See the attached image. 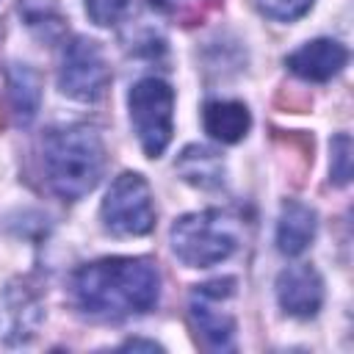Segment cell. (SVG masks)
<instances>
[{
  "label": "cell",
  "mask_w": 354,
  "mask_h": 354,
  "mask_svg": "<svg viewBox=\"0 0 354 354\" xmlns=\"http://www.w3.org/2000/svg\"><path fill=\"white\" fill-rule=\"evenodd\" d=\"M72 296L83 313L119 321L158 304L160 274L147 257H102L72 274Z\"/></svg>",
  "instance_id": "1"
},
{
  "label": "cell",
  "mask_w": 354,
  "mask_h": 354,
  "mask_svg": "<svg viewBox=\"0 0 354 354\" xmlns=\"http://www.w3.org/2000/svg\"><path fill=\"white\" fill-rule=\"evenodd\" d=\"M41 160L50 188L61 199H83L102 177L105 147L94 127H53L41 141Z\"/></svg>",
  "instance_id": "2"
},
{
  "label": "cell",
  "mask_w": 354,
  "mask_h": 354,
  "mask_svg": "<svg viewBox=\"0 0 354 354\" xmlns=\"http://www.w3.org/2000/svg\"><path fill=\"white\" fill-rule=\"evenodd\" d=\"M174 254L188 268H210L232 257L243 241V224L227 210L185 213L171 224L169 232Z\"/></svg>",
  "instance_id": "3"
},
{
  "label": "cell",
  "mask_w": 354,
  "mask_h": 354,
  "mask_svg": "<svg viewBox=\"0 0 354 354\" xmlns=\"http://www.w3.org/2000/svg\"><path fill=\"white\" fill-rule=\"evenodd\" d=\"M130 122L147 158H160L174 133V88L160 77H141L130 94Z\"/></svg>",
  "instance_id": "4"
},
{
  "label": "cell",
  "mask_w": 354,
  "mask_h": 354,
  "mask_svg": "<svg viewBox=\"0 0 354 354\" xmlns=\"http://www.w3.org/2000/svg\"><path fill=\"white\" fill-rule=\"evenodd\" d=\"M235 293H238V282L232 277L210 279L191 290L188 299L191 324L202 337L205 348L210 351L235 348V313H232Z\"/></svg>",
  "instance_id": "5"
},
{
  "label": "cell",
  "mask_w": 354,
  "mask_h": 354,
  "mask_svg": "<svg viewBox=\"0 0 354 354\" xmlns=\"http://www.w3.org/2000/svg\"><path fill=\"white\" fill-rule=\"evenodd\" d=\"M100 216L105 230L113 235L122 238L147 235L155 227V205H152L149 183L136 171L119 174L102 199Z\"/></svg>",
  "instance_id": "6"
},
{
  "label": "cell",
  "mask_w": 354,
  "mask_h": 354,
  "mask_svg": "<svg viewBox=\"0 0 354 354\" xmlns=\"http://www.w3.org/2000/svg\"><path fill=\"white\" fill-rule=\"evenodd\" d=\"M108 83H111V69L105 64L100 44L86 36H75L61 53V66H58L61 94L77 102H94L105 94Z\"/></svg>",
  "instance_id": "7"
},
{
  "label": "cell",
  "mask_w": 354,
  "mask_h": 354,
  "mask_svg": "<svg viewBox=\"0 0 354 354\" xmlns=\"http://www.w3.org/2000/svg\"><path fill=\"white\" fill-rule=\"evenodd\" d=\"M41 301L25 282H11L0 296V337L11 346L28 343L41 324Z\"/></svg>",
  "instance_id": "8"
},
{
  "label": "cell",
  "mask_w": 354,
  "mask_h": 354,
  "mask_svg": "<svg viewBox=\"0 0 354 354\" xmlns=\"http://www.w3.org/2000/svg\"><path fill=\"white\" fill-rule=\"evenodd\" d=\"M277 301L293 318H313L324 304V279L313 266H290L277 277Z\"/></svg>",
  "instance_id": "9"
},
{
  "label": "cell",
  "mask_w": 354,
  "mask_h": 354,
  "mask_svg": "<svg viewBox=\"0 0 354 354\" xmlns=\"http://www.w3.org/2000/svg\"><path fill=\"white\" fill-rule=\"evenodd\" d=\"M346 61H348V50L335 39H313L285 58L293 75L313 80V83L332 80L346 66Z\"/></svg>",
  "instance_id": "10"
},
{
  "label": "cell",
  "mask_w": 354,
  "mask_h": 354,
  "mask_svg": "<svg viewBox=\"0 0 354 354\" xmlns=\"http://www.w3.org/2000/svg\"><path fill=\"white\" fill-rule=\"evenodd\" d=\"M315 227H318V218H315L313 207H307L296 199L282 202L279 218H277V249L288 257L301 254L313 243Z\"/></svg>",
  "instance_id": "11"
},
{
  "label": "cell",
  "mask_w": 354,
  "mask_h": 354,
  "mask_svg": "<svg viewBox=\"0 0 354 354\" xmlns=\"http://www.w3.org/2000/svg\"><path fill=\"white\" fill-rule=\"evenodd\" d=\"M202 124H205V133L210 138H216L221 144H238L249 133L252 116H249V108L243 102L213 100L202 111Z\"/></svg>",
  "instance_id": "12"
},
{
  "label": "cell",
  "mask_w": 354,
  "mask_h": 354,
  "mask_svg": "<svg viewBox=\"0 0 354 354\" xmlns=\"http://www.w3.org/2000/svg\"><path fill=\"white\" fill-rule=\"evenodd\" d=\"M177 171L183 174L185 183L196 185V188H218L224 183V163L221 158L207 149V147H185L180 160H177Z\"/></svg>",
  "instance_id": "13"
},
{
  "label": "cell",
  "mask_w": 354,
  "mask_h": 354,
  "mask_svg": "<svg viewBox=\"0 0 354 354\" xmlns=\"http://www.w3.org/2000/svg\"><path fill=\"white\" fill-rule=\"evenodd\" d=\"M8 97H11V105H14V113L22 124L33 122L36 111H39V77L30 66H11L8 72Z\"/></svg>",
  "instance_id": "14"
},
{
  "label": "cell",
  "mask_w": 354,
  "mask_h": 354,
  "mask_svg": "<svg viewBox=\"0 0 354 354\" xmlns=\"http://www.w3.org/2000/svg\"><path fill=\"white\" fill-rule=\"evenodd\" d=\"M221 0H149V8H155L160 17L180 22V25H196L202 22Z\"/></svg>",
  "instance_id": "15"
},
{
  "label": "cell",
  "mask_w": 354,
  "mask_h": 354,
  "mask_svg": "<svg viewBox=\"0 0 354 354\" xmlns=\"http://www.w3.org/2000/svg\"><path fill=\"white\" fill-rule=\"evenodd\" d=\"M332 163H329V171H332V183L335 185H346L351 180V138L346 133L335 136L332 138Z\"/></svg>",
  "instance_id": "16"
},
{
  "label": "cell",
  "mask_w": 354,
  "mask_h": 354,
  "mask_svg": "<svg viewBox=\"0 0 354 354\" xmlns=\"http://www.w3.org/2000/svg\"><path fill=\"white\" fill-rule=\"evenodd\" d=\"M315 0H257V8L279 22H293L299 17H304L313 8Z\"/></svg>",
  "instance_id": "17"
},
{
  "label": "cell",
  "mask_w": 354,
  "mask_h": 354,
  "mask_svg": "<svg viewBox=\"0 0 354 354\" xmlns=\"http://www.w3.org/2000/svg\"><path fill=\"white\" fill-rule=\"evenodd\" d=\"M130 0H86V14L91 17L94 25L105 28L122 19V14L127 11Z\"/></svg>",
  "instance_id": "18"
},
{
  "label": "cell",
  "mask_w": 354,
  "mask_h": 354,
  "mask_svg": "<svg viewBox=\"0 0 354 354\" xmlns=\"http://www.w3.org/2000/svg\"><path fill=\"white\" fill-rule=\"evenodd\" d=\"M19 8L25 11L28 25H39V22H44V19L58 22V17H55V3H53V0H47V3H41V0H19Z\"/></svg>",
  "instance_id": "19"
},
{
  "label": "cell",
  "mask_w": 354,
  "mask_h": 354,
  "mask_svg": "<svg viewBox=\"0 0 354 354\" xmlns=\"http://www.w3.org/2000/svg\"><path fill=\"white\" fill-rule=\"evenodd\" d=\"M122 348H147V351H160V346L155 343V340H127V343H122Z\"/></svg>",
  "instance_id": "20"
},
{
  "label": "cell",
  "mask_w": 354,
  "mask_h": 354,
  "mask_svg": "<svg viewBox=\"0 0 354 354\" xmlns=\"http://www.w3.org/2000/svg\"><path fill=\"white\" fill-rule=\"evenodd\" d=\"M0 127H3V113H0Z\"/></svg>",
  "instance_id": "21"
}]
</instances>
